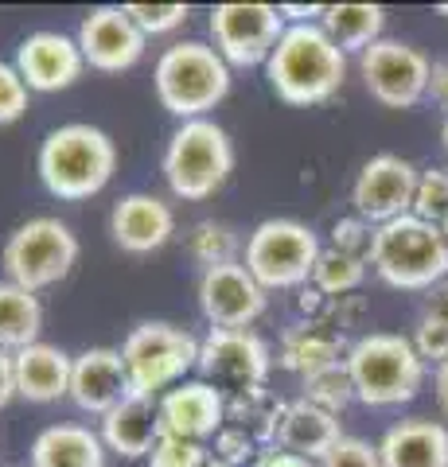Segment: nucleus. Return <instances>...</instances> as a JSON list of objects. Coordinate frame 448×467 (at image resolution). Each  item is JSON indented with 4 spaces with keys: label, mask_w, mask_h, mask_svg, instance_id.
I'll return each instance as SVG.
<instances>
[{
    "label": "nucleus",
    "mask_w": 448,
    "mask_h": 467,
    "mask_svg": "<svg viewBox=\"0 0 448 467\" xmlns=\"http://www.w3.org/2000/svg\"><path fill=\"white\" fill-rule=\"evenodd\" d=\"M230 171H234V144H230L226 129L214 125L211 117L183 121L172 133L164 149V180L176 199H211Z\"/></svg>",
    "instance_id": "423d86ee"
},
{
    "label": "nucleus",
    "mask_w": 448,
    "mask_h": 467,
    "mask_svg": "<svg viewBox=\"0 0 448 467\" xmlns=\"http://www.w3.org/2000/svg\"><path fill=\"white\" fill-rule=\"evenodd\" d=\"M324 245L297 218H266L262 226L245 238V261L242 265L254 273V281L266 292L273 288H305L312 281V269L320 261Z\"/></svg>",
    "instance_id": "6e6552de"
},
{
    "label": "nucleus",
    "mask_w": 448,
    "mask_h": 467,
    "mask_svg": "<svg viewBox=\"0 0 448 467\" xmlns=\"http://www.w3.org/2000/svg\"><path fill=\"white\" fill-rule=\"evenodd\" d=\"M413 347H417V355H422L425 362L432 358L437 367L448 362V319L425 312L422 324H417V331H413Z\"/></svg>",
    "instance_id": "e433bc0d"
},
{
    "label": "nucleus",
    "mask_w": 448,
    "mask_h": 467,
    "mask_svg": "<svg viewBox=\"0 0 448 467\" xmlns=\"http://www.w3.org/2000/svg\"><path fill=\"white\" fill-rule=\"evenodd\" d=\"M273 367V355H269V343L262 335H254L250 327H211L207 339L199 343V370L211 382H223L234 389H254V386H266Z\"/></svg>",
    "instance_id": "ddd939ff"
},
{
    "label": "nucleus",
    "mask_w": 448,
    "mask_h": 467,
    "mask_svg": "<svg viewBox=\"0 0 448 467\" xmlns=\"http://www.w3.org/2000/svg\"><path fill=\"white\" fill-rule=\"evenodd\" d=\"M370 265L390 288H437L448 276V242L441 226H432L417 214H401L394 223L374 226Z\"/></svg>",
    "instance_id": "7ed1b4c3"
},
{
    "label": "nucleus",
    "mask_w": 448,
    "mask_h": 467,
    "mask_svg": "<svg viewBox=\"0 0 448 467\" xmlns=\"http://www.w3.org/2000/svg\"><path fill=\"white\" fill-rule=\"evenodd\" d=\"M211 36L214 51L234 67H257L269 63L273 47L285 36L281 8L269 5H219L211 12Z\"/></svg>",
    "instance_id": "9b49d317"
},
{
    "label": "nucleus",
    "mask_w": 448,
    "mask_h": 467,
    "mask_svg": "<svg viewBox=\"0 0 448 467\" xmlns=\"http://www.w3.org/2000/svg\"><path fill=\"white\" fill-rule=\"evenodd\" d=\"M161 436L164 429H161V405H156V398L129 393L118 409H109L102 417V444L106 451H118L121 460L152 456Z\"/></svg>",
    "instance_id": "aec40b11"
},
{
    "label": "nucleus",
    "mask_w": 448,
    "mask_h": 467,
    "mask_svg": "<svg viewBox=\"0 0 448 467\" xmlns=\"http://www.w3.org/2000/svg\"><path fill=\"white\" fill-rule=\"evenodd\" d=\"M441 234H444V242H448V218H444V223H441Z\"/></svg>",
    "instance_id": "49530a36"
},
{
    "label": "nucleus",
    "mask_w": 448,
    "mask_h": 467,
    "mask_svg": "<svg viewBox=\"0 0 448 467\" xmlns=\"http://www.w3.org/2000/svg\"><path fill=\"white\" fill-rule=\"evenodd\" d=\"M429 316H441V319H448V285L441 288H432V296H429V308H425Z\"/></svg>",
    "instance_id": "c03bdc74"
},
{
    "label": "nucleus",
    "mask_w": 448,
    "mask_h": 467,
    "mask_svg": "<svg viewBox=\"0 0 448 467\" xmlns=\"http://www.w3.org/2000/svg\"><path fill=\"white\" fill-rule=\"evenodd\" d=\"M305 401L339 417L343 409L355 401V382H351V374H347V362H336V367H328L320 374H308L305 378Z\"/></svg>",
    "instance_id": "7c9ffc66"
},
{
    "label": "nucleus",
    "mask_w": 448,
    "mask_h": 467,
    "mask_svg": "<svg viewBox=\"0 0 448 467\" xmlns=\"http://www.w3.org/2000/svg\"><path fill=\"white\" fill-rule=\"evenodd\" d=\"M429 98L448 113V58L432 63V75H429Z\"/></svg>",
    "instance_id": "a19ab883"
},
{
    "label": "nucleus",
    "mask_w": 448,
    "mask_h": 467,
    "mask_svg": "<svg viewBox=\"0 0 448 467\" xmlns=\"http://www.w3.org/2000/svg\"><path fill=\"white\" fill-rule=\"evenodd\" d=\"M121 358L129 370V386L141 398H164L172 386L183 382V374L199 367V339L176 324H137L125 335Z\"/></svg>",
    "instance_id": "0eeeda50"
},
{
    "label": "nucleus",
    "mask_w": 448,
    "mask_h": 467,
    "mask_svg": "<svg viewBox=\"0 0 448 467\" xmlns=\"http://www.w3.org/2000/svg\"><path fill=\"white\" fill-rule=\"evenodd\" d=\"M144 36H168L187 20V5H125Z\"/></svg>",
    "instance_id": "72a5a7b5"
},
{
    "label": "nucleus",
    "mask_w": 448,
    "mask_h": 467,
    "mask_svg": "<svg viewBox=\"0 0 448 467\" xmlns=\"http://www.w3.org/2000/svg\"><path fill=\"white\" fill-rule=\"evenodd\" d=\"M207 467H226V463H219V460H214V456H211V463H207Z\"/></svg>",
    "instance_id": "09e8293b"
},
{
    "label": "nucleus",
    "mask_w": 448,
    "mask_h": 467,
    "mask_svg": "<svg viewBox=\"0 0 448 467\" xmlns=\"http://www.w3.org/2000/svg\"><path fill=\"white\" fill-rule=\"evenodd\" d=\"M133 386H129V370L121 350L113 347H90L75 358L70 370V401L90 417H106L109 409H118Z\"/></svg>",
    "instance_id": "a211bd4d"
},
{
    "label": "nucleus",
    "mask_w": 448,
    "mask_h": 467,
    "mask_svg": "<svg viewBox=\"0 0 448 467\" xmlns=\"http://www.w3.org/2000/svg\"><path fill=\"white\" fill-rule=\"evenodd\" d=\"M156 98L180 121H199L230 90V63L211 43H172L156 63Z\"/></svg>",
    "instance_id": "39448f33"
},
{
    "label": "nucleus",
    "mask_w": 448,
    "mask_h": 467,
    "mask_svg": "<svg viewBox=\"0 0 448 467\" xmlns=\"http://www.w3.org/2000/svg\"><path fill=\"white\" fill-rule=\"evenodd\" d=\"M43 331V304L36 292L12 281H0V350H24L39 343Z\"/></svg>",
    "instance_id": "bb28decb"
},
{
    "label": "nucleus",
    "mask_w": 448,
    "mask_h": 467,
    "mask_svg": "<svg viewBox=\"0 0 448 467\" xmlns=\"http://www.w3.org/2000/svg\"><path fill=\"white\" fill-rule=\"evenodd\" d=\"M413 214L425 223L441 226L448 218V171L444 168H429L417 180V195H413Z\"/></svg>",
    "instance_id": "2f4dec72"
},
{
    "label": "nucleus",
    "mask_w": 448,
    "mask_h": 467,
    "mask_svg": "<svg viewBox=\"0 0 448 467\" xmlns=\"http://www.w3.org/2000/svg\"><path fill=\"white\" fill-rule=\"evenodd\" d=\"M320 27L331 36L339 51H359L363 55L370 43L382 39L386 27V8L382 5H328Z\"/></svg>",
    "instance_id": "cd10ccee"
},
{
    "label": "nucleus",
    "mask_w": 448,
    "mask_h": 467,
    "mask_svg": "<svg viewBox=\"0 0 448 467\" xmlns=\"http://www.w3.org/2000/svg\"><path fill=\"white\" fill-rule=\"evenodd\" d=\"M339 441H343V432H339L336 413H328V409L312 405L305 398L285 405V417H281V429H277V448L316 463V460H324Z\"/></svg>",
    "instance_id": "4be33fe9"
},
{
    "label": "nucleus",
    "mask_w": 448,
    "mask_h": 467,
    "mask_svg": "<svg viewBox=\"0 0 448 467\" xmlns=\"http://www.w3.org/2000/svg\"><path fill=\"white\" fill-rule=\"evenodd\" d=\"M347 374L355 382V401L363 405H401L413 401L425 382V358L406 335L370 331L347 350Z\"/></svg>",
    "instance_id": "20e7f679"
},
{
    "label": "nucleus",
    "mask_w": 448,
    "mask_h": 467,
    "mask_svg": "<svg viewBox=\"0 0 448 467\" xmlns=\"http://www.w3.org/2000/svg\"><path fill=\"white\" fill-rule=\"evenodd\" d=\"M417 180H422V171H417L410 160H401L394 152L370 156L363 164V171L355 175V187H351L355 214L370 226H382V223H394L401 214H413Z\"/></svg>",
    "instance_id": "f8f14e48"
},
{
    "label": "nucleus",
    "mask_w": 448,
    "mask_h": 467,
    "mask_svg": "<svg viewBox=\"0 0 448 467\" xmlns=\"http://www.w3.org/2000/svg\"><path fill=\"white\" fill-rule=\"evenodd\" d=\"M27 82L20 78L16 63H0V125H12L27 113Z\"/></svg>",
    "instance_id": "f704fd0d"
},
{
    "label": "nucleus",
    "mask_w": 448,
    "mask_h": 467,
    "mask_svg": "<svg viewBox=\"0 0 448 467\" xmlns=\"http://www.w3.org/2000/svg\"><path fill=\"white\" fill-rule=\"evenodd\" d=\"M211 451L195 441H180V436H161L149 456V467H207Z\"/></svg>",
    "instance_id": "473e14b6"
},
{
    "label": "nucleus",
    "mask_w": 448,
    "mask_h": 467,
    "mask_svg": "<svg viewBox=\"0 0 448 467\" xmlns=\"http://www.w3.org/2000/svg\"><path fill=\"white\" fill-rule=\"evenodd\" d=\"M75 39H78L86 63L94 70H106V75H121V70L137 67L144 55V43H149V36L133 24V16L125 8H109V5L94 8L78 24Z\"/></svg>",
    "instance_id": "2eb2a0df"
},
{
    "label": "nucleus",
    "mask_w": 448,
    "mask_h": 467,
    "mask_svg": "<svg viewBox=\"0 0 448 467\" xmlns=\"http://www.w3.org/2000/svg\"><path fill=\"white\" fill-rule=\"evenodd\" d=\"M441 137H444V152H448V121H444V133Z\"/></svg>",
    "instance_id": "de8ad7c7"
},
{
    "label": "nucleus",
    "mask_w": 448,
    "mask_h": 467,
    "mask_svg": "<svg viewBox=\"0 0 448 467\" xmlns=\"http://www.w3.org/2000/svg\"><path fill=\"white\" fill-rule=\"evenodd\" d=\"M359 70L374 101H382L386 109H413L429 94L432 63L401 39H379L359 55Z\"/></svg>",
    "instance_id": "9d476101"
},
{
    "label": "nucleus",
    "mask_w": 448,
    "mask_h": 467,
    "mask_svg": "<svg viewBox=\"0 0 448 467\" xmlns=\"http://www.w3.org/2000/svg\"><path fill=\"white\" fill-rule=\"evenodd\" d=\"M257 467H316V463L305 456H293V451H285V448H266L262 456H257Z\"/></svg>",
    "instance_id": "79ce46f5"
},
{
    "label": "nucleus",
    "mask_w": 448,
    "mask_h": 467,
    "mask_svg": "<svg viewBox=\"0 0 448 467\" xmlns=\"http://www.w3.org/2000/svg\"><path fill=\"white\" fill-rule=\"evenodd\" d=\"M156 405H161L164 436L203 444L226 429V398L211 382H180L164 398H156Z\"/></svg>",
    "instance_id": "dca6fc26"
},
{
    "label": "nucleus",
    "mask_w": 448,
    "mask_h": 467,
    "mask_svg": "<svg viewBox=\"0 0 448 467\" xmlns=\"http://www.w3.org/2000/svg\"><path fill=\"white\" fill-rule=\"evenodd\" d=\"M266 448H257V441H250L242 429H223L219 436H214V451L211 456L219 460V463H226V467H242V463H250V460H257Z\"/></svg>",
    "instance_id": "4c0bfd02"
},
{
    "label": "nucleus",
    "mask_w": 448,
    "mask_h": 467,
    "mask_svg": "<svg viewBox=\"0 0 448 467\" xmlns=\"http://www.w3.org/2000/svg\"><path fill=\"white\" fill-rule=\"evenodd\" d=\"M285 405H288V401L273 398L266 386L234 389V393L226 398V425H230V429H242L245 436H250V441H257V448H266V444L277 441Z\"/></svg>",
    "instance_id": "a878e982"
},
{
    "label": "nucleus",
    "mask_w": 448,
    "mask_h": 467,
    "mask_svg": "<svg viewBox=\"0 0 448 467\" xmlns=\"http://www.w3.org/2000/svg\"><path fill=\"white\" fill-rule=\"evenodd\" d=\"M320 467H382V456H379V444H367L359 436H343L320 460Z\"/></svg>",
    "instance_id": "58836bf2"
},
{
    "label": "nucleus",
    "mask_w": 448,
    "mask_h": 467,
    "mask_svg": "<svg viewBox=\"0 0 448 467\" xmlns=\"http://www.w3.org/2000/svg\"><path fill=\"white\" fill-rule=\"evenodd\" d=\"M347 350H351V347H347L343 331L328 327V324H316V319H305V324L288 327L281 335L277 362L285 370L308 378V374H320L328 367H336V362H343Z\"/></svg>",
    "instance_id": "5701e85b"
},
{
    "label": "nucleus",
    "mask_w": 448,
    "mask_h": 467,
    "mask_svg": "<svg viewBox=\"0 0 448 467\" xmlns=\"http://www.w3.org/2000/svg\"><path fill=\"white\" fill-rule=\"evenodd\" d=\"M432 389H437V401H441V409L448 413V362H441L437 374H432Z\"/></svg>",
    "instance_id": "a18cd8bd"
},
{
    "label": "nucleus",
    "mask_w": 448,
    "mask_h": 467,
    "mask_svg": "<svg viewBox=\"0 0 448 467\" xmlns=\"http://www.w3.org/2000/svg\"><path fill=\"white\" fill-rule=\"evenodd\" d=\"M16 393L24 401L36 405H51L59 398H70V370H75V358L67 350L51 347V343H32L16 350Z\"/></svg>",
    "instance_id": "412c9836"
},
{
    "label": "nucleus",
    "mask_w": 448,
    "mask_h": 467,
    "mask_svg": "<svg viewBox=\"0 0 448 467\" xmlns=\"http://www.w3.org/2000/svg\"><path fill=\"white\" fill-rule=\"evenodd\" d=\"M367 265H370L367 257H351V254L331 250L328 245L320 254V261H316L308 285L328 292V296H355V288L363 285V276H367Z\"/></svg>",
    "instance_id": "c85d7f7f"
},
{
    "label": "nucleus",
    "mask_w": 448,
    "mask_h": 467,
    "mask_svg": "<svg viewBox=\"0 0 448 467\" xmlns=\"http://www.w3.org/2000/svg\"><path fill=\"white\" fill-rule=\"evenodd\" d=\"M82 47L78 39H70L63 32H32L20 47H16V70L27 82V90L39 94H55L67 90L82 78Z\"/></svg>",
    "instance_id": "f3484780"
},
{
    "label": "nucleus",
    "mask_w": 448,
    "mask_h": 467,
    "mask_svg": "<svg viewBox=\"0 0 448 467\" xmlns=\"http://www.w3.org/2000/svg\"><path fill=\"white\" fill-rule=\"evenodd\" d=\"M370 245H374V226L363 223V218H339L331 226V250H343L351 257H367L370 261Z\"/></svg>",
    "instance_id": "c9c22d12"
},
{
    "label": "nucleus",
    "mask_w": 448,
    "mask_h": 467,
    "mask_svg": "<svg viewBox=\"0 0 448 467\" xmlns=\"http://www.w3.org/2000/svg\"><path fill=\"white\" fill-rule=\"evenodd\" d=\"M269 86L288 106H320L336 98L347 78V51H339L320 24H288L266 63Z\"/></svg>",
    "instance_id": "f257e3e1"
},
{
    "label": "nucleus",
    "mask_w": 448,
    "mask_h": 467,
    "mask_svg": "<svg viewBox=\"0 0 448 467\" xmlns=\"http://www.w3.org/2000/svg\"><path fill=\"white\" fill-rule=\"evenodd\" d=\"M32 467H106L102 432L86 425H47L32 441Z\"/></svg>",
    "instance_id": "393cba45"
},
{
    "label": "nucleus",
    "mask_w": 448,
    "mask_h": 467,
    "mask_svg": "<svg viewBox=\"0 0 448 467\" xmlns=\"http://www.w3.org/2000/svg\"><path fill=\"white\" fill-rule=\"evenodd\" d=\"M12 398H20L16 393V358H12V350H0V409Z\"/></svg>",
    "instance_id": "ea45409f"
},
{
    "label": "nucleus",
    "mask_w": 448,
    "mask_h": 467,
    "mask_svg": "<svg viewBox=\"0 0 448 467\" xmlns=\"http://www.w3.org/2000/svg\"><path fill=\"white\" fill-rule=\"evenodd\" d=\"M324 12H328L324 5H308V8L305 5H281V16L293 20V24H320Z\"/></svg>",
    "instance_id": "37998d69"
},
{
    "label": "nucleus",
    "mask_w": 448,
    "mask_h": 467,
    "mask_svg": "<svg viewBox=\"0 0 448 467\" xmlns=\"http://www.w3.org/2000/svg\"><path fill=\"white\" fill-rule=\"evenodd\" d=\"M199 312L211 327H250L266 312V288L254 281V273L242 261L203 269L199 276Z\"/></svg>",
    "instance_id": "4468645a"
},
{
    "label": "nucleus",
    "mask_w": 448,
    "mask_h": 467,
    "mask_svg": "<svg viewBox=\"0 0 448 467\" xmlns=\"http://www.w3.org/2000/svg\"><path fill=\"white\" fill-rule=\"evenodd\" d=\"M78 261V238L70 234L67 223L59 218H27L24 226H16L5 242V273L12 285H20L27 292L51 288L75 269Z\"/></svg>",
    "instance_id": "1a4fd4ad"
},
{
    "label": "nucleus",
    "mask_w": 448,
    "mask_h": 467,
    "mask_svg": "<svg viewBox=\"0 0 448 467\" xmlns=\"http://www.w3.org/2000/svg\"><path fill=\"white\" fill-rule=\"evenodd\" d=\"M113 168H118V149L98 125L70 121L51 129L39 144V180L55 199L78 202L98 195L113 180Z\"/></svg>",
    "instance_id": "f03ea898"
},
{
    "label": "nucleus",
    "mask_w": 448,
    "mask_h": 467,
    "mask_svg": "<svg viewBox=\"0 0 448 467\" xmlns=\"http://www.w3.org/2000/svg\"><path fill=\"white\" fill-rule=\"evenodd\" d=\"M382 467H448V429L437 420H401L379 444Z\"/></svg>",
    "instance_id": "b1692460"
},
{
    "label": "nucleus",
    "mask_w": 448,
    "mask_h": 467,
    "mask_svg": "<svg viewBox=\"0 0 448 467\" xmlns=\"http://www.w3.org/2000/svg\"><path fill=\"white\" fill-rule=\"evenodd\" d=\"M187 245H192V257H195L203 269L230 265V261H234V254H238L234 230H230L226 223H214V218H207V223H195L192 234H187Z\"/></svg>",
    "instance_id": "c756f323"
},
{
    "label": "nucleus",
    "mask_w": 448,
    "mask_h": 467,
    "mask_svg": "<svg viewBox=\"0 0 448 467\" xmlns=\"http://www.w3.org/2000/svg\"><path fill=\"white\" fill-rule=\"evenodd\" d=\"M109 234L125 254H152L176 234V214L164 199L133 192L118 199V207L109 214Z\"/></svg>",
    "instance_id": "6ab92c4d"
}]
</instances>
